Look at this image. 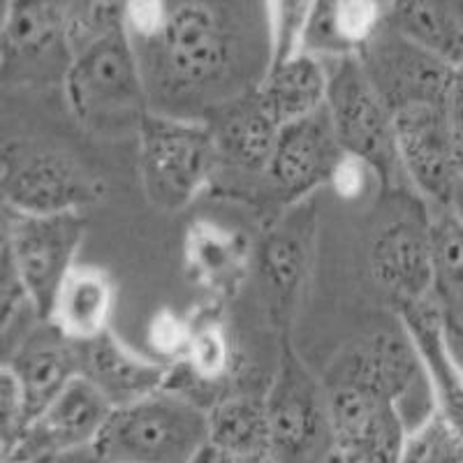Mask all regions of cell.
I'll return each mask as SVG.
<instances>
[{
	"label": "cell",
	"instance_id": "21",
	"mask_svg": "<svg viewBox=\"0 0 463 463\" xmlns=\"http://www.w3.org/2000/svg\"><path fill=\"white\" fill-rule=\"evenodd\" d=\"M384 26L452 68L463 65V0H390Z\"/></svg>",
	"mask_w": 463,
	"mask_h": 463
},
{
	"label": "cell",
	"instance_id": "31",
	"mask_svg": "<svg viewBox=\"0 0 463 463\" xmlns=\"http://www.w3.org/2000/svg\"><path fill=\"white\" fill-rule=\"evenodd\" d=\"M193 326H195V322L184 320L174 311L165 308V311L153 316L151 325H148L146 341L153 353L158 354V359L174 366V364L184 362L190 336H193Z\"/></svg>",
	"mask_w": 463,
	"mask_h": 463
},
{
	"label": "cell",
	"instance_id": "7",
	"mask_svg": "<svg viewBox=\"0 0 463 463\" xmlns=\"http://www.w3.org/2000/svg\"><path fill=\"white\" fill-rule=\"evenodd\" d=\"M326 111L343 153L369 165L380 188H392L403 172L396 151L394 116L371 84L359 56L336 58V68L329 72Z\"/></svg>",
	"mask_w": 463,
	"mask_h": 463
},
{
	"label": "cell",
	"instance_id": "4",
	"mask_svg": "<svg viewBox=\"0 0 463 463\" xmlns=\"http://www.w3.org/2000/svg\"><path fill=\"white\" fill-rule=\"evenodd\" d=\"M144 193L158 209L179 211L200 195L221 165L209 126L148 111L137 128Z\"/></svg>",
	"mask_w": 463,
	"mask_h": 463
},
{
	"label": "cell",
	"instance_id": "22",
	"mask_svg": "<svg viewBox=\"0 0 463 463\" xmlns=\"http://www.w3.org/2000/svg\"><path fill=\"white\" fill-rule=\"evenodd\" d=\"M384 7V0H317L304 52L357 56L383 31Z\"/></svg>",
	"mask_w": 463,
	"mask_h": 463
},
{
	"label": "cell",
	"instance_id": "37",
	"mask_svg": "<svg viewBox=\"0 0 463 463\" xmlns=\"http://www.w3.org/2000/svg\"><path fill=\"white\" fill-rule=\"evenodd\" d=\"M190 463H232V457L230 454L221 452L218 448H213V445L209 442V445H206V448L202 449V452L197 454Z\"/></svg>",
	"mask_w": 463,
	"mask_h": 463
},
{
	"label": "cell",
	"instance_id": "33",
	"mask_svg": "<svg viewBox=\"0 0 463 463\" xmlns=\"http://www.w3.org/2000/svg\"><path fill=\"white\" fill-rule=\"evenodd\" d=\"M167 0H128L126 28L132 37L158 40L169 22Z\"/></svg>",
	"mask_w": 463,
	"mask_h": 463
},
{
	"label": "cell",
	"instance_id": "11",
	"mask_svg": "<svg viewBox=\"0 0 463 463\" xmlns=\"http://www.w3.org/2000/svg\"><path fill=\"white\" fill-rule=\"evenodd\" d=\"M392 116L403 174L424 200L440 209L449 206L463 167L449 130L448 109L442 105H415Z\"/></svg>",
	"mask_w": 463,
	"mask_h": 463
},
{
	"label": "cell",
	"instance_id": "23",
	"mask_svg": "<svg viewBox=\"0 0 463 463\" xmlns=\"http://www.w3.org/2000/svg\"><path fill=\"white\" fill-rule=\"evenodd\" d=\"M114 299V283L102 269L77 264L58 289L49 320L74 341H89L111 326Z\"/></svg>",
	"mask_w": 463,
	"mask_h": 463
},
{
	"label": "cell",
	"instance_id": "16",
	"mask_svg": "<svg viewBox=\"0 0 463 463\" xmlns=\"http://www.w3.org/2000/svg\"><path fill=\"white\" fill-rule=\"evenodd\" d=\"M3 366H7L19 383L31 424L72 380L81 375L80 341L61 332L52 320H43L5 354Z\"/></svg>",
	"mask_w": 463,
	"mask_h": 463
},
{
	"label": "cell",
	"instance_id": "35",
	"mask_svg": "<svg viewBox=\"0 0 463 463\" xmlns=\"http://www.w3.org/2000/svg\"><path fill=\"white\" fill-rule=\"evenodd\" d=\"M445 109H448L449 130H452L458 163H461L463 167V65L454 68L452 86H449L448 105H445Z\"/></svg>",
	"mask_w": 463,
	"mask_h": 463
},
{
	"label": "cell",
	"instance_id": "14",
	"mask_svg": "<svg viewBox=\"0 0 463 463\" xmlns=\"http://www.w3.org/2000/svg\"><path fill=\"white\" fill-rule=\"evenodd\" d=\"M156 43L165 70L181 86L211 84L230 65V35L216 12L202 0L172 7L167 26Z\"/></svg>",
	"mask_w": 463,
	"mask_h": 463
},
{
	"label": "cell",
	"instance_id": "9",
	"mask_svg": "<svg viewBox=\"0 0 463 463\" xmlns=\"http://www.w3.org/2000/svg\"><path fill=\"white\" fill-rule=\"evenodd\" d=\"M357 56L392 114L415 105H448L452 65L408 43L399 33L383 26Z\"/></svg>",
	"mask_w": 463,
	"mask_h": 463
},
{
	"label": "cell",
	"instance_id": "28",
	"mask_svg": "<svg viewBox=\"0 0 463 463\" xmlns=\"http://www.w3.org/2000/svg\"><path fill=\"white\" fill-rule=\"evenodd\" d=\"M128 0H70L65 22V44L70 58L100 37L126 28Z\"/></svg>",
	"mask_w": 463,
	"mask_h": 463
},
{
	"label": "cell",
	"instance_id": "24",
	"mask_svg": "<svg viewBox=\"0 0 463 463\" xmlns=\"http://www.w3.org/2000/svg\"><path fill=\"white\" fill-rule=\"evenodd\" d=\"M68 5L70 0H7L3 26V65L7 72L56 44L68 49Z\"/></svg>",
	"mask_w": 463,
	"mask_h": 463
},
{
	"label": "cell",
	"instance_id": "39",
	"mask_svg": "<svg viewBox=\"0 0 463 463\" xmlns=\"http://www.w3.org/2000/svg\"><path fill=\"white\" fill-rule=\"evenodd\" d=\"M448 209H452L454 216H457L458 221L463 222V172H461V176H458L457 188H454V193H452V202H449Z\"/></svg>",
	"mask_w": 463,
	"mask_h": 463
},
{
	"label": "cell",
	"instance_id": "12",
	"mask_svg": "<svg viewBox=\"0 0 463 463\" xmlns=\"http://www.w3.org/2000/svg\"><path fill=\"white\" fill-rule=\"evenodd\" d=\"M369 271L394 308L433 297L431 218L399 216L384 222L371 239Z\"/></svg>",
	"mask_w": 463,
	"mask_h": 463
},
{
	"label": "cell",
	"instance_id": "13",
	"mask_svg": "<svg viewBox=\"0 0 463 463\" xmlns=\"http://www.w3.org/2000/svg\"><path fill=\"white\" fill-rule=\"evenodd\" d=\"M114 405L86 378H77L24 431L3 463H35L53 454L95 445Z\"/></svg>",
	"mask_w": 463,
	"mask_h": 463
},
{
	"label": "cell",
	"instance_id": "25",
	"mask_svg": "<svg viewBox=\"0 0 463 463\" xmlns=\"http://www.w3.org/2000/svg\"><path fill=\"white\" fill-rule=\"evenodd\" d=\"M211 130L216 135L221 163L260 176L267 172L280 126L260 105L255 93L222 111L218 126Z\"/></svg>",
	"mask_w": 463,
	"mask_h": 463
},
{
	"label": "cell",
	"instance_id": "26",
	"mask_svg": "<svg viewBox=\"0 0 463 463\" xmlns=\"http://www.w3.org/2000/svg\"><path fill=\"white\" fill-rule=\"evenodd\" d=\"M209 442L232 458L269 449L264 394L230 392L209 408Z\"/></svg>",
	"mask_w": 463,
	"mask_h": 463
},
{
	"label": "cell",
	"instance_id": "18",
	"mask_svg": "<svg viewBox=\"0 0 463 463\" xmlns=\"http://www.w3.org/2000/svg\"><path fill=\"white\" fill-rule=\"evenodd\" d=\"M396 316L427 371L436 408L463 433V369L448 345L440 308L429 297L420 304L396 308Z\"/></svg>",
	"mask_w": 463,
	"mask_h": 463
},
{
	"label": "cell",
	"instance_id": "1",
	"mask_svg": "<svg viewBox=\"0 0 463 463\" xmlns=\"http://www.w3.org/2000/svg\"><path fill=\"white\" fill-rule=\"evenodd\" d=\"M322 384L336 458L343 463H396L412 429L405 399H415V392L354 353L338 359Z\"/></svg>",
	"mask_w": 463,
	"mask_h": 463
},
{
	"label": "cell",
	"instance_id": "34",
	"mask_svg": "<svg viewBox=\"0 0 463 463\" xmlns=\"http://www.w3.org/2000/svg\"><path fill=\"white\" fill-rule=\"evenodd\" d=\"M373 181L380 184L378 176H375V172L369 165L364 163V160L354 158V156L343 153V158L338 160L329 185L336 190V195L343 197V200H357V197H362L369 190V185Z\"/></svg>",
	"mask_w": 463,
	"mask_h": 463
},
{
	"label": "cell",
	"instance_id": "10",
	"mask_svg": "<svg viewBox=\"0 0 463 463\" xmlns=\"http://www.w3.org/2000/svg\"><path fill=\"white\" fill-rule=\"evenodd\" d=\"M341 158L343 148L325 105L316 114L280 128L279 142L262 174L264 188L279 204L295 206L332 181Z\"/></svg>",
	"mask_w": 463,
	"mask_h": 463
},
{
	"label": "cell",
	"instance_id": "27",
	"mask_svg": "<svg viewBox=\"0 0 463 463\" xmlns=\"http://www.w3.org/2000/svg\"><path fill=\"white\" fill-rule=\"evenodd\" d=\"M396 463H463V433L433 408L405 436Z\"/></svg>",
	"mask_w": 463,
	"mask_h": 463
},
{
	"label": "cell",
	"instance_id": "8",
	"mask_svg": "<svg viewBox=\"0 0 463 463\" xmlns=\"http://www.w3.org/2000/svg\"><path fill=\"white\" fill-rule=\"evenodd\" d=\"M105 197V184L72 156L33 144L3 148V206L24 213L84 211Z\"/></svg>",
	"mask_w": 463,
	"mask_h": 463
},
{
	"label": "cell",
	"instance_id": "41",
	"mask_svg": "<svg viewBox=\"0 0 463 463\" xmlns=\"http://www.w3.org/2000/svg\"><path fill=\"white\" fill-rule=\"evenodd\" d=\"M387 3H390V0H384V5H387Z\"/></svg>",
	"mask_w": 463,
	"mask_h": 463
},
{
	"label": "cell",
	"instance_id": "19",
	"mask_svg": "<svg viewBox=\"0 0 463 463\" xmlns=\"http://www.w3.org/2000/svg\"><path fill=\"white\" fill-rule=\"evenodd\" d=\"M255 253L243 232L218 222H190L184 237L185 271L200 288L216 297L237 295L250 274Z\"/></svg>",
	"mask_w": 463,
	"mask_h": 463
},
{
	"label": "cell",
	"instance_id": "3",
	"mask_svg": "<svg viewBox=\"0 0 463 463\" xmlns=\"http://www.w3.org/2000/svg\"><path fill=\"white\" fill-rule=\"evenodd\" d=\"M65 100L90 132H137L146 109L142 70L132 35L116 31L72 53L63 72Z\"/></svg>",
	"mask_w": 463,
	"mask_h": 463
},
{
	"label": "cell",
	"instance_id": "20",
	"mask_svg": "<svg viewBox=\"0 0 463 463\" xmlns=\"http://www.w3.org/2000/svg\"><path fill=\"white\" fill-rule=\"evenodd\" d=\"M329 72L316 53L299 52L271 63L260 81L255 98L280 128L301 121L326 105Z\"/></svg>",
	"mask_w": 463,
	"mask_h": 463
},
{
	"label": "cell",
	"instance_id": "38",
	"mask_svg": "<svg viewBox=\"0 0 463 463\" xmlns=\"http://www.w3.org/2000/svg\"><path fill=\"white\" fill-rule=\"evenodd\" d=\"M232 463H283V461H280L271 449H262V452H253V454H246V457L232 458Z\"/></svg>",
	"mask_w": 463,
	"mask_h": 463
},
{
	"label": "cell",
	"instance_id": "36",
	"mask_svg": "<svg viewBox=\"0 0 463 463\" xmlns=\"http://www.w3.org/2000/svg\"><path fill=\"white\" fill-rule=\"evenodd\" d=\"M35 463H118L114 458H109L107 454H102L95 445H89V448L72 449V452L63 454H53V457L40 458Z\"/></svg>",
	"mask_w": 463,
	"mask_h": 463
},
{
	"label": "cell",
	"instance_id": "17",
	"mask_svg": "<svg viewBox=\"0 0 463 463\" xmlns=\"http://www.w3.org/2000/svg\"><path fill=\"white\" fill-rule=\"evenodd\" d=\"M80 369L81 378L98 387L114 408L163 390L172 375V364L135 353L111 326L89 341H80Z\"/></svg>",
	"mask_w": 463,
	"mask_h": 463
},
{
	"label": "cell",
	"instance_id": "30",
	"mask_svg": "<svg viewBox=\"0 0 463 463\" xmlns=\"http://www.w3.org/2000/svg\"><path fill=\"white\" fill-rule=\"evenodd\" d=\"M317 0H267L269 65L304 52V37Z\"/></svg>",
	"mask_w": 463,
	"mask_h": 463
},
{
	"label": "cell",
	"instance_id": "15",
	"mask_svg": "<svg viewBox=\"0 0 463 463\" xmlns=\"http://www.w3.org/2000/svg\"><path fill=\"white\" fill-rule=\"evenodd\" d=\"M313 213H292L264 232L255 253L267 311L276 329L288 332L311 267Z\"/></svg>",
	"mask_w": 463,
	"mask_h": 463
},
{
	"label": "cell",
	"instance_id": "40",
	"mask_svg": "<svg viewBox=\"0 0 463 463\" xmlns=\"http://www.w3.org/2000/svg\"><path fill=\"white\" fill-rule=\"evenodd\" d=\"M326 463H343V461H341V458H336V457H334L332 461H326Z\"/></svg>",
	"mask_w": 463,
	"mask_h": 463
},
{
	"label": "cell",
	"instance_id": "32",
	"mask_svg": "<svg viewBox=\"0 0 463 463\" xmlns=\"http://www.w3.org/2000/svg\"><path fill=\"white\" fill-rule=\"evenodd\" d=\"M0 408H3V458L10 457L28 427V411L19 383L7 366L0 373Z\"/></svg>",
	"mask_w": 463,
	"mask_h": 463
},
{
	"label": "cell",
	"instance_id": "6",
	"mask_svg": "<svg viewBox=\"0 0 463 463\" xmlns=\"http://www.w3.org/2000/svg\"><path fill=\"white\" fill-rule=\"evenodd\" d=\"M3 255L14 264L33 304L49 320L58 289L77 267L86 237L81 211L70 213H24L3 206Z\"/></svg>",
	"mask_w": 463,
	"mask_h": 463
},
{
	"label": "cell",
	"instance_id": "29",
	"mask_svg": "<svg viewBox=\"0 0 463 463\" xmlns=\"http://www.w3.org/2000/svg\"><path fill=\"white\" fill-rule=\"evenodd\" d=\"M431 250L436 288L463 299V222L448 206L431 218Z\"/></svg>",
	"mask_w": 463,
	"mask_h": 463
},
{
	"label": "cell",
	"instance_id": "5",
	"mask_svg": "<svg viewBox=\"0 0 463 463\" xmlns=\"http://www.w3.org/2000/svg\"><path fill=\"white\" fill-rule=\"evenodd\" d=\"M269 449L283 463H326L334 452L332 420L325 384L283 343L274 380L264 392Z\"/></svg>",
	"mask_w": 463,
	"mask_h": 463
},
{
	"label": "cell",
	"instance_id": "2",
	"mask_svg": "<svg viewBox=\"0 0 463 463\" xmlns=\"http://www.w3.org/2000/svg\"><path fill=\"white\" fill-rule=\"evenodd\" d=\"M209 445V411L174 387L114 408L95 448L118 463H190Z\"/></svg>",
	"mask_w": 463,
	"mask_h": 463
}]
</instances>
